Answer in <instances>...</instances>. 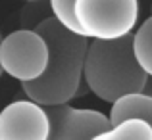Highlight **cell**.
Here are the masks:
<instances>
[{
  "label": "cell",
  "mask_w": 152,
  "mask_h": 140,
  "mask_svg": "<svg viewBox=\"0 0 152 140\" xmlns=\"http://www.w3.org/2000/svg\"><path fill=\"white\" fill-rule=\"evenodd\" d=\"M141 96H145V98H150V100H152V77H146Z\"/></svg>",
  "instance_id": "obj_12"
},
{
  "label": "cell",
  "mask_w": 152,
  "mask_h": 140,
  "mask_svg": "<svg viewBox=\"0 0 152 140\" xmlns=\"http://www.w3.org/2000/svg\"><path fill=\"white\" fill-rule=\"evenodd\" d=\"M50 119L48 140H93L112 127L110 117L98 110L73 106L46 107Z\"/></svg>",
  "instance_id": "obj_5"
},
{
  "label": "cell",
  "mask_w": 152,
  "mask_h": 140,
  "mask_svg": "<svg viewBox=\"0 0 152 140\" xmlns=\"http://www.w3.org/2000/svg\"><path fill=\"white\" fill-rule=\"evenodd\" d=\"M83 81L102 102H115L142 92L146 75L133 54V35L119 41H91L85 58Z\"/></svg>",
  "instance_id": "obj_2"
},
{
  "label": "cell",
  "mask_w": 152,
  "mask_h": 140,
  "mask_svg": "<svg viewBox=\"0 0 152 140\" xmlns=\"http://www.w3.org/2000/svg\"><path fill=\"white\" fill-rule=\"evenodd\" d=\"M50 10H52V17L56 19V23L60 27H64L66 31H69L73 35L83 37V31L79 27L77 15H75V0H52Z\"/></svg>",
  "instance_id": "obj_10"
},
{
  "label": "cell",
  "mask_w": 152,
  "mask_h": 140,
  "mask_svg": "<svg viewBox=\"0 0 152 140\" xmlns=\"http://www.w3.org/2000/svg\"><path fill=\"white\" fill-rule=\"evenodd\" d=\"M46 107L31 100H15L0 111V140H48Z\"/></svg>",
  "instance_id": "obj_6"
},
{
  "label": "cell",
  "mask_w": 152,
  "mask_h": 140,
  "mask_svg": "<svg viewBox=\"0 0 152 140\" xmlns=\"http://www.w3.org/2000/svg\"><path fill=\"white\" fill-rule=\"evenodd\" d=\"M37 33L48 46V67L39 81L21 85L27 100L42 107L67 106L83 85V69L89 50L85 37L60 27L54 17L37 27Z\"/></svg>",
  "instance_id": "obj_1"
},
{
  "label": "cell",
  "mask_w": 152,
  "mask_h": 140,
  "mask_svg": "<svg viewBox=\"0 0 152 140\" xmlns=\"http://www.w3.org/2000/svg\"><path fill=\"white\" fill-rule=\"evenodd\" d=\"M133 54L146 77H152V15L145 19L133 33Z\"/></svg>",
  "instance_id": "obj_8"
},
{
  "label": "cell",
  "mask_w": 152,
  "mask_h": 140,
  "mask_svg": "<svg viewBox=\"0 0 152 140\" xmlns=\"http://www.w3.org/2000/svg\"><path fill=\"white\" fill-rule=\"evenodd\" d=\"M2 38L4 37H2V33H0V44H2ZM0 77H2V67H0Z\"/></svg>",
  "instance_id": "obj_13"
},
{
  "label": "cell",
  "mask_w": 152,
  "mask_h": 140,
  "mask_svg": "<svg viewBox=\"0 0 152 140\" xmlns=\"http://www.w3.org/2000/svg\"><path fill=\"white\" fill-rule=\"evenodd\" d=\"M75 15L87 41L112 42L135 33L137 0H75Z\"/></svg>",
  "instance_id": "obj_3"
},
{
  "label": "cell",
  "mask_w": 152,
  "mask_h": 140,
  "mask_svg": "<svg viewBox=\"0 0 152 140\" xmlns=\"http://www.w3.org/2000/svg\"><path fill=\"white\" fill-rule=\"evenodd\" d=\"M93 140H152V131L141 119H127L114 125Z\"/></svg>",
  "instance_id": "obj_9"
},
{
  "label": "cell",
  "mask_w": 152,
  "mask_h": 140,
  "mask_svg": "<svg viewBox=\"0 0 152 140\" xmlns=\"http://www.w3.org/2000/svg\"><path fill=\"white\" fill-rule=\"evenodd\" d=\"M0 67L2 73L10 75L21 85L39 81L48 67L46 41L37 31H12L0 44Z\"/></svg>",
  "instance_id": "obj_4"
},
{
  "label": "cell",
  "mask_w": 152,
  "mask_h": 140,
  "mask_svg": "<svg viewBox=\"0 0 152 140\" xmlns=\"http://www.w3.org/2000/svg\"><path fill=\"white\" fill-rule=\"evenodd\" d=\"M50 17V2H27L21 10V29L37 31V27L42 25Z\"/></svg>",
  "instance_id": "obj_11"
},
{
  "label": "cell",
  "mask_w": 152,
  "mask_h": 140,
  "mask_svg": "<svg viewBox=\"0 0 152 140\" xmlns=\"http://www.w3.org/2000/svg\"><path fill=\"white\" fill-rule=\"evenodd\" d=\"M110 123L112 127L127 121V119H141L152 131V100L145 96H127V98L115 102L110 107Z\"/></svg>",
  "instance_id": "obj_7"
}]
</instances>
